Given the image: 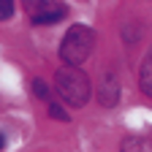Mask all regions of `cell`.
Here are the masks:
<instances>
[{
	"instance_id": "1",
	"label": "cell",
	"mask_w": 152,
	"mask_h": 152,
	"mask_svg": "<svg viewBox=\"0 0 152 152\" xmlns=\"http://www.w3.org/2000/svg\"><path fill=\"white\" fill-rule=\"evenodd\" d=\"M54 90L68 106H76V109L84 106L92 95V84L87 79V73L79 71V65H68V63H65V68L54 73Z\"/></svg>"
},
{
	"instance_id": "2",
	"label": "cell",
	"mask_w": 152,
	"mask_h": 152,
	"mask_svg": "<svg viewBox=\"0 0 152 152\" xmlns=\"http://www.w3.org/2000/svg\"><path fill=\"white\" fill-rule=\"evenodd\" d=\"M92 46H95V33L87 25H71L60 44V57L68 65H82L92 54Z\"/></svg>"
},
{
	"instance_id": "3",
	"label": "cell",
	"mask_w": 152,
	"mask_h": 152,
	"mask_svg": "<svg viewBox=\"0 0 152 152\" xmlns=\"http://www.w3.org/2000/svg\"><path fill=\"white\" fill-rule=\"evenodd\" d=\"M22 8L33 25H54L65 19V8L57 0H22Z\"/></svg>"
},
{
	"instance_id": "4",
	"label": "cell",
	"mask_w": 152,
	"mask_h": 152,
	"mask_svg": "<svg viewBox=\"0 0 152 152\" xmlns=\"http://www.w3.org/2000/svg\"><path fill=\"white\" fill-rule=\"evenodd\" d=\"M98 101H101V106H109V109L117 106V101H120V82H117L114 73L103 76V82L98 87Z\"/></svg>"
},
{
	"instance_id": "5",
	"label": "cell",
	"mask_w": 152,
	"mask_h": 152,
	"mask_svg": "<svg viewBox=\"0 0 152 152\" xmlns=\"http://www.w3.org/2000/svg\"><path fill=\"white\" fill-rule=\"evenodd\" d=\"M139 87L147 98H152V54L141 63V71H139Z\"/></svg>"
},
{
	"instance_id": "6",
	"label": "cell",
	"mask_w": 152,
	"mask_h": 152,
	"mask_svg": "<svg viewBox=\"0 0 152 152\" xmlns=\"http://www.w3.org/2000/svg\"><path fill=\"white\" fill-rule=\"evenodd\" d=\"M33 92H35V98H49V87H46V82L33 79Z\"/></svg>"
},
{
	"instance_id": "7",
	"label": "cell",
	"mask_w": 152,
	"mask_h": 152,
	"mask_svg": "<svg viewBox=\"0 0 152 152\" xmlns=\"http://www.w3.org/2000/svg\"><path fill=\"white\" fill-rule=\"evenodd\" d=\"M14 16V0H0V19Z\"/></svg>"
},
{
	"instance_id": "8",
	"label": "cell",
	"mask_w": 152,
	"mask_h": 152,
	"mask_svg": "<svg viewBox=\"0 0 152 152\" xmlns=\"http://www.w3.org/2000/svg\"><path fill=\"white\" fill-rule=\"evenodd\" d=\"M49 114H52L54 120H63V122H68V114L63 111V106H57V103H52V106H49Z\"/></svg>"
},
{
	"instance_id": "9",
	"label": "cell",
	"mask_w": 152,
	"mask_h": 152,
	"mask_svg": "<svg viewBox=\"0 0 152 152\" xmlns=\"http://www.w3.org/2000/svg\"><path fill=\"white\" fill-rule=\"evenodd\" d=\"M139 147H144L139 139H125V141H122V149H139Z\"/></svg>"
},
{
	"instance_id": "10",
	"label": "cell",
	"mask_w": 152,
	"mask_h": 152,
	"mask_svg": "<svg viewBox=\"0 0 152 152\" xmlns=\"http://www.w3.org/2000/svg\"><path fill=\"white\" fill-rule=\"evenodd\" d=\"M3 147H6V139H3V136H0V149H3Z\"/></svg>"
}]
</instances>
